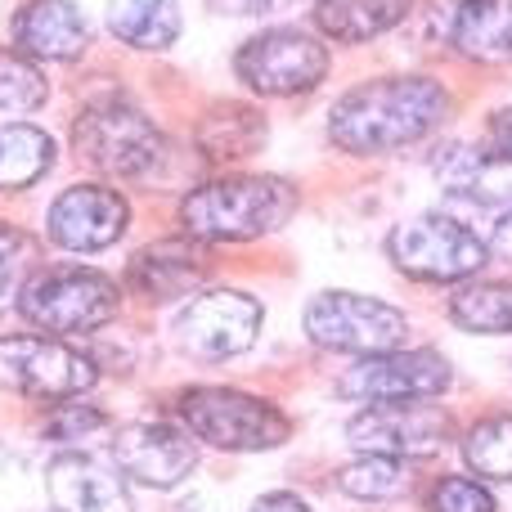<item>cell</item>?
Segmentation results:
<instances>
[{
    "label": "cell",
    "mask_w": 512,
    "mask_h": 512,
    "mask_svg": "<svg viewBox=\"0 0 512 512\" xmlns=\"http://www.w3.org/2000/svg\"><path fill=\"white\" fill-rule=\"evenodd\" d=\"M495 140H499V153H508L512 158V108L495 117Z\"/></svg>",
    "instance_id": "34"
},
{
    "label": "cell",
    "mask_w": 512,
    "mask_h": 512,
    "mask_svg": "<svg viewBox=\"0 0 512 512\" xmlns=\"http://www.w3.org/2000/svg\"><path fill=\"white\" fill-rule=\"evenodd\" d=\"M463 459L477 477L512 481V414H495L472 427L463 441Z\"/></svg>",
    "instance_id": "26"
},
{
    "label": "cell",
    "mask_w": 512,
    "mask_h": 512,
    "mask_svg": "<svg viewBox=\"0 0 512 512\" xmlns=\"http://www.w3.org/2000/svg\"><path fill=\"white\" fill-rule=\"evenodd\" d=\"M45 490L59 512H131L122 468L99 454H59L45 468Z\"/></svg>",
    "instance_id": "15"
},
{
    "label": "cell",
    "mask_w": 512,
    "mask_h": 512,
    "mask_svg": "<svg viewBox=\"0 0 512 512\" xmlns=\"http://www.w3.org/2000/svg\"><path fill=\"white\" fill-rule=\"evenodd\" d=\"M346 441L360 454H387V459H427L450 445V418L436 405H369L346 423Z\"/></svg>",
    "instance_id": "12"
},
{
    "label": "cell",
    "mask_w": 512,
    "mask_h": 512,
    "mask_svg": "<svg viewBox=\"0 0 512 512\" xmlns=\"http://www.w3.org/2000/svg\"><path fill=\"white\" fill-rule=\"evenodd\" d=\"M126 221H131V207H126V198L117 189L72 185L54 198L45 230L68 252H104L126 234Z\"/></svg>",
    "instance_id": "13"
},
{
    "label": "cell",
    "mask_w": 512,
    "mask_h": 512,
    "mask_svg": "<svg viewBox=\"0 0 512 512\" xmlns=\"http://www.w3.org/2000/svg\"><path fill=\"white\" fill-rule=\"evenodd\" d=\"M108 27L135 50H167L180 36L176 0H108Z\"/></svg>",
    "instance_id": "22"
},
{
    "label": "cell",
    "mask_w": 512,
    "mask_h": 512,
    "mask_svg": "<svg viewBox=\"0 0 512 512\" xmlns=\"http://www.w3.org/2000/svg\"><path fill=\"white\" fill-rule=\"evenodd\" d=\"M450 113V95L427 77H382L346 90L328 113V140L346 153H396L432 135Z\"/></svg>",
    "instance_id": "1"
},
{
    "label": "cell",
    "mask_w": 512,
    "mask_h": 512,
    "mask_svg": "<svg viewBox=\"0 0 512 512\" xmlns=\"http://www.w3.org/2000/svg\"><path fill=\"white\" fill-rule=\"evenodd\" d=\"M265 117L252 104H216L212 113L198 122V149L216 162H239L261 153L265 144Z\"/></svg>",
    "instance_id": "21"
},
{
    "label": "cell",
    "mask_w": 512,
    "mask_h": 512,
    "mask_svg": "<svg viewBox=\"0 0 512 512\" xmlns=\"http://www.w3.org/2000/svg\"><path fill=\"white\" fill-rule=\"evenodd\" d=\"M32 265H36V243L27 234L9 230V225H0V297L14 292Z\"/></svg>",
    "instance_id": "30"
},
{
    "label": "cell",
    "mask_w": 512,
    "mask_h": 512,
    "mask_svg": "<svg viewBox=\"0 0 512 512\" xmlns=\"http://www.w3.org/2000/svg\"><path fill=\"white\" fill-rule=\"evenodd\" d=\"M216 14H234V18H248V14H274V9H288L292 0H207Z\"/></svg>",
    "instance_id": "31"
},
{
    "label": "cell",
    "mask_w": 512,
    "mask_h": 512,
    "mask_svg": "<svg viewBox=\"0 0 512 512\" xmlns=\"http://www.w3.org/2000/svg\"><path fill=\"white\" fill-rule=\"evenodd\" d=\"M292 212H297V189L279 176H225L180 203L185 234L198 243L261 239L283 230Z\"/></svg>",
    "instance_id": "2"
},
{
    "label": "cell",
    "mask_w": 512,
    "mask_h": 512,
    "mask_svg": "<svg viewBox=\"0 0 512 512\" xmlns=\"http://www.w3.org/2000/svg\"><path fill=\"white\" fill-rule=\"evenodd\" d=\"M50 86H45V72L36 68L32 59L14 50H0V108L9 113H32V108L45 104Z\"/></svg>",
    "instance_id": "27"
},
{
    "label": "cell",
    "mask_w": 512,
    "mask_h": 512,
    "mask_svg": "<svg viewBox=\"0 0 512 512\" xmlns=\"http://www.w3.org/2000/svg\"><path fill=\"white\" fill-rule=\"evenodd\" d=\"M486 248L495 252L499 261H508V265H512V207H508L504 216H499V225H495V234H490Z\"/></svg>",
    "instance_id": "33"
},
{
    "label": "cell",
    "mask_w": 512,
    "mask_h": 512,
    "mask_svg": "<svg viewBox=\"0 0 512 512\" xmlns=\"http://www.w3.org/2000/svg\"><path fill=\"white\" fill-rule=\"evenodd\" d=\"M72 144L95 171H108V176L122 180L149 176L167 158L162 131L122 95L95 99V104L81 108L77 126H72Z\"/></svg>",
    "instance_id": "3"
},
{
    "label": "cell",
    "mask_w": 512,
    "mask_h": 512,
    "mask_svg": "<svg viewBox=\"0 0 512 512\" xmlns=\"http://www.w3.org/2000/svg\"><path fill=\"white\" fill-rule=\"evenodd\" d=\"M409 18V0H315V27L328 41H373Z\"/></svg>",
    "instance_id": "20"
},
{
    "label": "cell",
    "mask_w": 512,
    "mask_h": 512,
    "mask_svg": "<svg viewBox=\"0 0 512 512\" xmlns=\"http://www.w3.org/2000/svg\"><path fill=\"white\" fill-rule=\"evenodd\" d=\"M432 512H495V495L481 481L441 477L432 486Z\"/></svg>",
    "instance_id": "28"
},
{
    "label": "cell",
    "mask_w": 512,
    "mask_h": 512,
    "mask_svg": "<svg viewBox=\"0 0 512 512\" xmlns=\"http://www.w3.org/2000/svg\"><path fill=\"white\" fill-rule=\"evenodd\" d=\"M14 41L18 50L36 54V59H77L90 45V27L72 0H27L14 18Z\"/></svg>",
    "instance_id": "16"
},
{
    "label": "cell",
    "mask_w": 512,
    "mask_h": 512,
    "mask_svg": "<svg viewBox=\"0 0 512 512\" xmlns=\"http://www.w3.org/2000/svg\"><path fill=\"white\" fill-rule=\"evenodd\" d=\"M95 360L50 337H0V391L27 400H77L95 387Z\"/></svg>",
    "instance_id": "9"
},
{
    "label": "cell",
    "mask_w": 512,
    "mask_h": 512,
    "mask_svg": "<svg viewBox=\"0 0 512 512\" xmlns=\"http://www.w3.org/2000/svg\"><path fill=\"white\" fill-rule=\"evenodd\" d=\"M54 167V140L27 122L0 126V189H27Z\"/></svg>",
    "instance_id": "23"
},
{
    "label": "cell",
    "mask_w": 512,
    "mask_h": 512,
    "mask_svg": "<svg viewBox=\"0 0 512 512\" xmlns=\"http://www.w3.org/2000/svg\"><path fill=\"white\" fill-rule=\"evenodd\" d=\"M450 319L481 337L512 333V283H468V288H459L450 301Z\"/></svg>",
    "instance_id": "24"
},
{
    "label": "cell",
    "mask_w": 512,
    "mask_h": 512,
    "mask_svg": "<svg viewBox=\"0 0 512 512\" xmlns=\"http://www.w3.org/2000/svg\"><path fill=\"white\" fill-rule=\"evenodd\" d=\"M122 306V292L108 274L81 270V265H59L41 270L18 288V315L45 333H90L104 328Z\"/></svg>",
    "instance_id": "5"
},
{
    "label": "cell",
    "mask_w": 512,
    "mask_h": 512,
    "mask_svg": "<svg viewBox=\"0 0 512 512\" xmlns=\"http://www.w3.org/2000/svg\"><path fill=\"white\" fill-rule=\"evenodd\" d=\"M203 283V256L185 243H153L131 256V288L149 301H176Z\"/></svg>",
    "instance_id": "18"
},
{
    "label": "cell",
    "mask_w": 512,
    "mask_h": 512,
    "mask_svg": "<svg viewBox=\"0 0 512 512\" xmlns=\"http://www.w3.org/2000/svg\"><path fill=\"white\" fill-rule=\"evenodd\" d=\"M450 387V360L441 351H382L364 355L355 369L342 373L337 391L360 405H405L432 400Z\"/></svg>",
    "instance_id": "10"
},
{
    "label": "cell",
    "mask_w": 512,
    "mask_h": 512,
    "mask_svg": "<svg viewBox=\"0 0 512 512\" xmlns=\"http://www.w3.org/2000/svg\"><path fill=\"white\" fill-rule=\"evenodd\" d=\"M180 418L189 436L216 445V450L252 454V450H279L292 436V423L270 400L248 396L234 387H194L180 396Z\"/></svg>",
    "instance_id": "4"
},
{
    "label": "cell",
    "mask_w": 512,
    "mask_h": 512,
    "mask_svg": "<svg viewBox=\"0 0 512 512\" xmlns=\"http://www.w3.org/2000/svg\"><path fill=\"white\" fill-rule=\"evenodd\" d=\"M436 176L450 185V194H463L481 207H512V158L508 153H481V149H445L436 158Z\"/></svg>",
    "instance_id": "17"
},
{
    "label": "cell",
    "mask_w": 512,
    "mask_h": 512,
    "mask_svg": "<svg viewBox=\"0 0 512 512\" xmlns=\"http://www.w3.org/2000/svg\"><path fill=\"white\" fill-rule=\"evenodd\" d=\"M337 486L346 490L351 499H369V504H382V499H396L409 490L405 463L387 459V454H360L355 463H346L337 472Z\"/></svg>",
    "instance_id": "25"
},
{
    "label": "cell",
    "mask_w": 512,
    "mask_h": 512,
    "mask_svg": "<svg viewBox=\"0 0 512 512\" xmlns=\"http://www.w3.org/2000/svg\"><path fill=\"white\" fill-rule=\"evenodd\" d=\"M248 512H310L306 508V499H297V495H288V490H274V495H261Z\"/></svg>",
    "instance_id": "32"
},
{
    "label": "cell",
    "mask_w": 512,
    "mask_h": 512,
    "mask_svg": "<svg viewBox=\"0 0 512 512\" xmlns=\"http://www.w3.org/2000/svg\"><path fill=\"white\" fill-rule=\"evenodd\" d=\"M387 256L400 274L423 283H459L486 265L490 248L468 230V225L450 221L441 212L414 216V221L396 225L387 239Z\"/></svg>",
    "instance_id": "6"
},
{
    "label": "cell",
    "mask_w": 512,
    "mask_h": 512,
    "mask_svg": "<svg viewBox=\"0 0 512 512\" xmlns=\"http://www.w3.org/2000/svg\"><path fill=\"white\" fill-rule=\"evenodd\" d=\"M113 463L122 468V477L140 481V486L171 490L194 472L198 450L171 423H131V427H117Z\"/></svg>",
    "instance_id": "14"
},
{
    "label": "cell",
    "mask_w": 512,
    "mask_h": 512,
    "mask_svg": "<svg viewBox=\"0 0 512 512\" xmlns=\"http://www.w3.org/2000/svg\"><path fill=\"white\" fill-rule=\"evenodd\" d=\"M234 72L243 86H252L256 95L288 99L306 95L324 81L328 72V50L310 32L297 27H270V32L243 41V50L234 54Z\"/></svg>",
    "instance_id": "8"
},
{
    "label": "cell",
    "mask_w": 512,
    "mask_h": 512,
    "mask_svg": "<svg viewBox=\"0 0 512 512\" xmlns=\"http://www.w3.org/2000/svg\"><path fill=\"white\" fill-rule=\"evenodd\" d=\"M306 333L324 351H351V355H382L400 351L409 333L405 310L387 306L378 297L360 292H319L306 306Z\"/></svg>",
    "instance_id": "7"
},
{
    "label": "cell",
    "mask_w": 512,
    "mask_h": 512,
    "mask_svg": "<svg viewBox=\"0 0 512 512\" xmlns=\"http://www.w3.org/2000/svg\"><path fill=\"white\" fill-rule=\"evenodd\" d=\"M261 324H265L261 301L248 297V292L216 288L189 301L176 333L180 346L189 355H198V360H230V355H243L256 342Z\"/></svg>",
    "instance_id": "11"
},
{
    "label": "cell",
    "mask_w": 512,
    "mask_h": 512,
    "mask_svg": "<svg viewBox=\"0 0 512 512\" xmlns=\"http://www.w3.org/2000/svg\"><path fill=\"white\" fill-rule=\"evenodd\" d=\"M450 41L468 59L512 63V0H463Z\"/></svg>",
    "instance_id": "19"
},
{
    "label": "cell",
    "mask_w": 512,
    "mask_h": 512,
    "mask_svg": "<svg viewBox=\"0 0 512 512\" xmlns=\"http://www.w3.org/2000/svg\"><path fill=\"white\" fill-rule=\"evenodd\" d=\"M108 427V414L95 405H77V400H68V405H59L50 418H45V436L50 441H86L90 432H104Z\"/></svg>",
    "instance_id": "29"
}]
</instances>
